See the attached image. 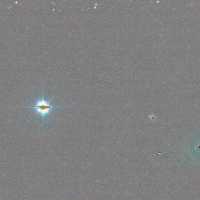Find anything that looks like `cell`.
Wrapping results in <instances>:
<instances>
[{
	"label": "cell",
	"mask_w": 200,
	"mask_h": 200,
	"mask_svg": "<svg viewBox=\"0 0 200 200\" xmlns=\"http://www.w3.org/2000/svg\"><path fill=\"white\" fill-rule=\"evenodd\" d=\"M52 98L47 99L44 97V92L42 90L41 96L36 99L32 105L24 106V107L34 110L36 114L39 115L44 121V118L51 114L53 110L63 107V106H56L53 104L52 103Z\"/></svg>",
	"instance_id": "6da1fadb"
}]
</instances>
